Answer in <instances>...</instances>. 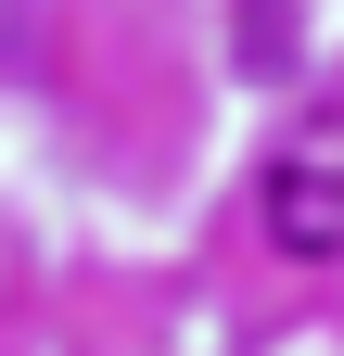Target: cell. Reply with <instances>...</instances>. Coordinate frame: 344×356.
I'll return each instance as SVG.
<instances>
[{
	"mask_svg": "<svg viewBox=\"0 0 344 356\" xmlns=\"http://www.w3.org/2000/svg\"><path fill=\"white\" fill-rule=\"evenodd\" d=\"M255 204H268V242H281V254H306V267L344 254V102H306V115L281 127Z\"/></svg>",
	"mask_w": 344,
	"mask_h": 356,
	"instance_id": "cell-1",
	"label": "cell"
}]
</instances>
